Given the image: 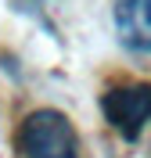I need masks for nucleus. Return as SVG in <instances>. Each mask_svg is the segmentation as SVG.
Listing matches in <instances>:
<instances>
[{
  "label": "nucleus",
  "mask_w": 151,
  "mask_h": 158,
  "mask_svg": "<svg viewBox=\"0 0 151 158\" xmlns=\"http://www.w3.org/2000/svg\"><path fill=\"white\" fill-rule=\"evenodd\" d=\"M18 148L25 158H79V140L69 115L54 108H40L25 115L18 129Z\"/></svg>",
  "instance_id": "obj_1"
},
{
  "label": "nucleus",
  "mask_w": 151,
  "mask_h": 158,
  "mask_svg": "<svg viewBox=\"0 0 151 158\" xmlns=\"http://www.w3.org/2000/svg\"><path fill=\"white\" fill-rule=\"evenodd\" d=\"M104 118L115 133L137 140L151 126V86H115L104 94Z\"/></svg>",
  "instance_id": "obj_2"
},
{
  "label": "nucleus",
  "mask_w": 151,
  "mask_h": 158,
  "mask_svg": "<svg viewBox=\"0 0 151 158\" xmlns=\"http://www.w3.org/2000/svg\"><path fill=\"white\" fill-rule=\"evenodd\" d=\"M111 18L122 47L141 58H151V0H115Z\"/></svg>",
  "instance_id": "obj_3"
}]
</instances>
